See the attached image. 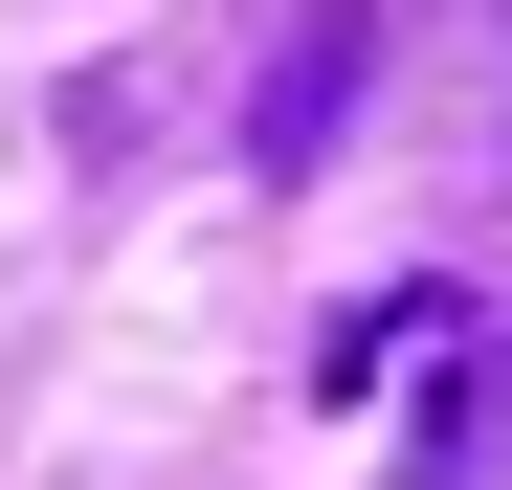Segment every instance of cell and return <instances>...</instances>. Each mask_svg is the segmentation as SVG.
I'll return each instance as SVG.
<instances>
[{
    "instance_id": "1",
    "label": "cell",
    "mask_w": 512,
    "mask_h": 490,
    "mask_svg": "<svg viewBox=\"0 0 512 490\" xmlns=\"http://www.w3.org/2000/svg\"><path fill=\"white\" fill-rule=\"evenodd\" d=\"M379 0H290L268 23V67H245V179H334V134H357V90H379Z\"/></svg>"
},
{
    "instance_id": "2",
    "label": "cell",
    "mask_w": 512,
    "mask_h": 490,
    "mask_svg": "<svg viewBox=\"0 0 512 490\" xmlns=\"http://www.w3.org/2000/svg\"><path fill=\"white\" fill-rule=\"evenodd\" d=\"M512 468V312H446V379L401 401V490H490Z\"/></svg>"
}]
</instances>
